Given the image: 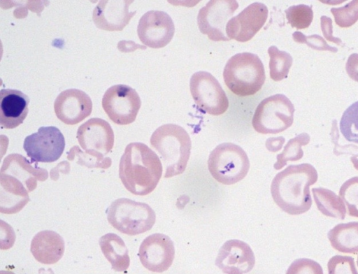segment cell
Listing matches in <instances>:
<instances>
[{
    "label": "cell",
    "instance_id": "cell-24",
    "mask_svg": "<svg viewBox=\"0 0 358 274\" xmlns=\"http://www.w3.org/2000/svg\"><path fill=\"white\" fill-rule=\"evenodd\" d=\"M317 209L325 216L343 219L346 215L345 204L334 192L323 187L312 189Z\"/></svg>",
    "mask_w": 358,
    "mask_h": 274
},
{
    "label": "cell",
    "instance_id": "cell-4",
    "mask_svg": "<svg viewBox=\"0 0 358 274\" xmlns=\"http://www.w3.org/2000/svg\"><path fill=\"white\" fill-rule=\"evenodd\" d=\"M150 144L160 154L165 167L164 178L185 171L192 143L188 133L182 127L175 124L160 126L152 134Z\"/></svg>",
    "mask_w": 358,
    "mask_h": 274
},
{
    "label": "cell",
    "instance_id": "cell-29",
    "mask_svg": "<svg viewBox=\"0 0 358 274\" xmlns=\"http://www.w3.org/2000/svg\"><path fill=\"white\" fill-rule=\"evenodd\" d=\"M286 17L292 27L308 28L313 18L312 6L305 4L292 6L285 10Z\"/></svg>",
    "mask_w": 358,
    "mask_h": 274
},
{
    "label": "cell",
    "instance_id": "cell-15",
    "mask_svg": "<svg viewBox=\"0 0 358 274\" xmlns=\"http://www.w3.org/2000/svg\"><path fill=\"white\" fill-rule=\"evenodd\" d=\"M138 257L142 265L152 272L162 273L173 264L175 247L166 235L157 233L146 237L141 243Z\"/></svg>",
    "mask_w": 358,
    "mask_h": 274
},
{
    "label": "cell",
    "instance_id": "cell-26",
    "mask_svg": "<svg viewBox=\"0 0 358 274\" xmlns=\"http://www.w3.org/2000/svg\"><path fill=\"white\" fill-rule=\"evenodd\" d=\"M310 136L302 133L290 139L285 145L282 152L276 157L277 161L274 164V168L280 170L284 167L288 161H295L301 159L303 156L301 147L310 142Z\"/></svg>",
    "mask_w": 358,
    "mask_h": 274
},
{
    "label": "cell",
    "instance_id": "cell-38",
    "mask_svg": "<svg viewBox=\"0 0 358 274\" xmlns=\"http://www.w3.org/2000/svg\"><path fill=\"white\" fill-rule=\"evenodd\" d=\"M0 274H15L12 271H1L0 272Z\"/></svg>",
    "mask_w": 358,
    "mask_h": 274
},
{
    "label": "cell",
    "instance_id": "cell-25",
    "mask_svg": "<svg viewBox=\"0 0 358 274\" xmlns=\"http://www.w3.org/2000/svg\"><path fill=\"white\" fill-rule=\"evenodd\" d=\"M270 77L274 81H280L287 77L292 65V57L285 51L273 45L268 48Z\"/></svg>",
    "mask_w": 358,
    "mask_h": 274
},
{
    "label": "cell",
    "instance_id": "cell-23",
    "mask_svg": "<svg viewBox=\"0 0 358 274\" xmlns=\"http://www.w3.org/2000/svg\"><path fill=\"white\" fill-rule=\"evenodd\" d=\"M327 237L336 250L350 254L358 252V222L338 224L329 231Z\"/></svg>",
    "mask_w": 358,
    "mask_h": 274
},
{
    "label": "cell",
    "instance_id": "cell-21",
    "mask_svg": "<svg viewBox=\"0 0 358 274\" xmlns=\"http://www.w3.org/2000/svg\"><path fill=\"white\" fill-rule=\"evenodd\" d=\"M64 241L55 231L44 230L37 233L31 243V252L38 262L54 264L62 257Z\"/></svg>",
    "mask_w": 358,
    "mask_h": 274
},
{
    "label": "cell",
    "instance_id": "cell-3",
    "mask_svg": "<svg viewBox=\"0 0 358 274\" xmlns=\"http://www.w3.org/2000/svg\"><path fill=\"white\" fill-rule=\"evenodd\" d=\"M157 154L144 143L127 145L119 165V176L124 187L133 194L145 196L157 187L162 175Z\"/></svg>",
    "mask_w": 358,
    "mask_h": 274
},
{
    "label": "cell",
    "instance_id": "cell-17",
    "mask_svg": "<svg viewBox=\"0 0 358 274\" xmlns=\"http://www.w3.org/2000/svg\"><path fill=\"white\" fill-rule=\"evenodd\" d=\"M226 274H244L250 272L255 264L251 247L236 239L225 242L220 249L215 262Z\"/></svg>",
    "mask_w": 358,
    "mask_h": 274
},
{
    "label": "cell",
    "instance_id": "cell-18",
    "mask_svg": "<svg viewBox=\"0 0 358 274\" xmlns=\"http://www.w3.org/2000/svg\"><path fill=\"white\" fill-rule=\"evenodd\" d=\"M54 110L57 118L66 124H76L92 110L90 97L83 91L69 89L62 92L54 103Z\"/></svg>",
    "mask_w": 358,
    "mask_h": 274
},
{
    "label": "cell",
    "instance_id": "cell-33",
    "mask_svg": "<svg viewBox=\"0 0 358 274\" xmlns=\"http://www.w3.org/2000/svg\"><path fill=\"white\" fill-rule=\"evenodd\" d=\"M293 38L296 42L305 43L312 48L317 50L337 52V48L329 46L323 38L316 34L306 36L299 31H295L293 34Z\"/></svg>",
    "mask_w": 358,
    "mask_h": 274
},
{
    "label": "cell",
    "instance_id": "cell-2",
    "mask_svg": "<svg viewBox=\"0 0 358 274\" xmlns=\"http://www.w3.org/2000/svg\"><path fill=\"white\" fill-rule=\"evenodd\" d=\"M318 174L308 163L289 165L275 175L271 185L273 201L284 212L296 215L310 208L312 198L310 186L314 185Z\"/></svg>",
    "mask_w": 358,
    "mask_h": 274
},
{
    "label": "cell",
    "instance_id": "cell-34",
    "mask_svg": "<svg viewBox=\"0 0 358 274\" xmlns=\"http://www.w3.org/2000/svg\"><path fill=\"white\" fill-rule=\"evenodd\" d=\"M345 70L349 77L358 82V54H351L345 64Z\"/></svg>",
    "mask_w": 358,
    "mask_h": 274
},
{
    "label": "cell",
    "instance_id": "cell-1",
    "mask_svg": "<svg viewBox=\"0 0 358 274\" xmlns=\"http://www.w3.org/2000/svg\"><path fill=\"white\" fill-rule=\"evenodd\" d=\"M20 154H10L3 159L0 171V211L19 212L29 201V192L36 189L37 180L48 177L46 169L32 166Z\"/></svg>",
    "mask_w": 358,
    "mask_h": 274
},
{
    "label": "cell",
    "instance_id": "cell-19",
    "mask_svg": "<svg viewBox=\"0 0 358 274\" xmlns=\"http://www.w3.org/2000/svg\"><path fill=\"white\" fill-rule=\"evenodd\" d=\"M133 1H100L93 10L92 20L100 29L121 31L127 25L136 11H129Z\"/></svg>",
    "mask_w": 358,
    "mask_h": 274
},
{
    "label": "cell",
    "instance_id": "cell-10",
    "mask_svg": "<svg viewBox=\"0 0 358 274\" xmlns=\"http://www.w3.org/2000/svg\"><path fill=\"white\" fill-rule=\"evenodd\" d=\"M141 101L136 91L126 85L109 87L102 99V106L114 123L126 125L132 123L141 108Z\"/></svg>",
    "mask_w": 358,
    "mask_h": 274
},
{
    "label": "cell",
    "instance_id": "cell-8",
    "mask_svg": "<svg viewBox=\"0 0 358 274\" xmlns=\"http://www.w3.org/2000/svg\"><path fill=\"white\" fill-rule=\"evenodd\" d=\"M294 110V105L286 96L272 95L257 106L252 120V127L263 134L282 132L292 126Z\"/></svg>",
    "mask_w": 358,
    "mask_h": 274
},
{
    "label": "cell",
    "instance_id": "cell-6",
    "mask_svg": "<svg viewBox=\"0 0 358 274\" xmlns=\"http://www.w3.org/2000/svg\"><path fill=\"white\" fill-rule=\"evenodd\" d=\"M110 224L120 232L135 236L152 229L156 215L145 203L120 198L111 203L106 210Z\"/></svg>",
    "mask_w": 358,
    "mask_h": 274
},
{
    "label": "cell",
    "instance_id": "cell-35",
    "mask_svg": "<svg viewBox=\"0 0 358 274\" xmlns=\"http://www.w3.org/2000/svg\"><path fill=\"white\" fill-rule=\"evenodd\" d=\"M321 27L324 36L327 40L340 44L341 43L338 38H335L332 35V21L327 16H322Z\"/></svg>",
    "mask_w": 358,
    "mask_h": 274
},
{
    "label": "cell",
    "instance_id": "cell-16",
    "mask_svg": "<svg viewBox=\"0 0 358 274\" xmlns=\"http://www.w3.org/2000/svg\"><path fill=\"white\" fill-rule=\"evenodd\" d=\"M268 14L265 4L260 2L250 4L228 21L226 26L227 37L239 42L250 40L264 26Z\"/></svg>",
    "mask_w": 358,
    "mask_h": 274
},
{
    "label": "cell",
    "instance_id": "cell-20",
    "mask_svg": "<svg viewBox=\"0 0 358 274\" xmlns=\"http://www.w3.org/2000/svg\"><path fill=\"white\" fill-rule=\"evenodd\" d=\"M29 98L23 92L12 89L0 92V124L5 129L18 127L26 118Z\"/></svg>",
    "mask_w": 358,
    "mask_h": 274
},
{
    "label": "cell",
    "instance_id": "cell-12",
    "mask_svg": "<svg viewBox=\"0 0 358 274\" xmlns=\"http://www.w3.org/2000/svg\"><path fill=\"white\" fill-rule=\"evenodd\" d=\"M234 0H211L202 7L197 15L200 31L214 41H227L226 24L238 8Z\"/></svg>",
    "mask_w": 358,
    "mask_h": 274
},
{
    "label": "cell",
    "instance_id": "cell-22",
    "mask_svg": "<svg viewBox=\"0 0 358 274\" xmlns=\"http://www.w3.org/2000/svg\"><path fill=\"white\" fill-rule=\"evenodd\" d=\"M99 244L114 271L122 272L129 268L130 258L128 249L121 237L115 233H108L99 238Z\"/></svg>",
    "mask_w": 358,
    "mask_h": 274
},
{
    "label": "cell",
    "instance_id": "cell-9",
    "mask_svg": "<svg viewBox=\"0 0 358 274\" xmlns=\"http://www.w3.org/2000/svg\"><path fill=\"white\" fill-rule=\"evenodd\" d=\"M192 98L203 111L220 115L227 111L229 101L217 80L210 73L200 71L194 73L189 81Z\"/></svg>",
    "mask_w": 358,
    "mask_h": 274
},
{
    "label": "cell",
    "instance_id": "cell-37",
    "mask_svg": "<svg viewBox=\"0 0 358 274\" xmlns=\"http://www.w3.org/2000/svg\"><path fill=\"white\" fill-rule=\"evenodd\" d=\"M350 161L353 164L355 169L358 170V155H353L350 157Z\"/></svg>",
    "mask_w": 358,
    "mask_h": 274
},
{
    "label": "cell",
    "instance_id": "cell-31",
    "mask_svg": "<svg viewBox=\"0 0 358 274\" xmlns=\"http://www.w3.org/2000/svg\"><path fill=\"white\" fill-rule=\"evenodd\" d=\"M328 274H358L355 260L349 256L335 255L327 264Z\"/></svg>",
    "mask_w": 358,
    "mask_h": 274
},
{
    "label": "cell",
    "instance_id": "cell-36",
    "mask_svg": "<svg viewBox=\"0 0 358 274\" xmlns=\"http://www.w3.org/2000/svg\"><path fill=\"white\" fill-rule=\"evenodd\" d=\"M285 143V138L282 136L272 137L266 141V147L271 152H277L280 150Z\"/></svg>",
    "mask_w": 358,
    "mask_h": 274
},
{
    "label": "cell",
    "instance_id": "cell-32",
    "mask_svg": "<svg viewBox=\"0 0 358 274\" xmlns=\"http://www.w3.org/2000/svg\"><path fill=\"white\" fill-rule=\"evenodd\" d=\"M286 274H323V270L315 261L301 258L290 264Z\"/></svg>",
    "mask_w": 358,
    "mask_h": 274
},
{
    "label": "cell",
    "instance_id": "cell-28",
    "mask_svg": "<svg viewBox=\"0 0 358 274\" xmlns=\"http://www.w3.org/2000/svg\"><path fill=\"white\" fill-rule=\"evenodd\" d=\"M339 196L347 206L350 216L358 217V177L346 180L341 187Z\"/></svg>",
    "mask_w": 358,
    "mask_h": 274
},
{
    "label": "cell",
    "instance_id": "cell-30",
    "mask_svg": "<svg viewBox=\"0 0 358 274\" xmlns=\"http://www.w3.org/2000/svg\"><path fill=\"white\" fill-rule=\"evenodd\" d=\"M335 22L341 27H349L358 20V0H353L345 6L339 8H332Z\"/></svg>",
    "mask_w": 358,
    "mask_h": 274
},
{
    "label": "cell",
    "instance_id": "cell-39",
    "mask_svg": "<svg viewBox=\"0 0 358 274\" xmlns=\"http://www.w3.org/2000/svg\"><path fill=\"white\" fill-rule=\"evenodd\" d=\"M357 265H358V256H357Z\"/></svg>",
    "mask_w": 358,
    "mask_h": 274
},
{
    "label": "cell",
    "instance_id": "cell-5",
    "mask_svg": "<svg viewBox=\"0 0 358 274\" xmlns=\"http://www.w3.org/2000/svg\"><path fill=\"white\" fill-rule=\"evenodd\" d=\"M223 78L226 85L240 96L253 95L264 83V67L259 57L251 52L232 56L225 64Z\"/></svg>",
    "mask_w": 358,
    "mask_h": 274
},
{
    "label": "cell",
    "instance_id": "cell-7",
    "mask_svg": "<svg viewBox=\"0 0 358 274\" xmlns=\"http://www.w3.org/2000/svg\"><path fill=\"white\" fill-rule=\"evenodd\" d=\"M208 170L218 182L229 185L243 180L247 175L250 161L245 152L232 143L218 145L208 159Z\"/></svg>",
    "mask_w": 358,
    "mask_h": 274
},
{
    "label": "cell",
    "instance_id": "cell-13",
    "mask_svg": "<svg viewBox=\"0 0 358 274\" xmlns=\"http://www.w3.org/2000/svg\"><path fill=\"white\" fill-rule=\"evenodd\" d=\"M76 137L80 147L85 153L100 161L113 147L114 133L110 124L101 118H92L81 124L77 131Z\"/></svg>",
    "mask_w": 358,
    "mask_h": 274
},
{
    "label": "cell",
    "instance_id": "cell-27",
    "mask_svg": "<svg viewBox=\"0 0 358 274\" xmlns=\"http://www.w3.org/2000/svg\"><path fill=\"white\" fill-rule=\"evenodd\" d=\"M340 131L345 140L358 143V101L344 111L340 121Z\"/></svg>",
    "mask_w": 358,
    "mask_h": 274
},
{
    "label": "cell",
    "instance_id": "cell-11",
    "mask_svg": "<svg viewBox=\"0 0 358 274\" xmlns=\"http://www.w3.org/2000/svg\"><path fill=\"white\" fill-rule=\"evenodd\" d=\"M65 147V139L60 130L53 126L41 127L27 136L23 148L31 163L54 162L59 159Z\"/></svg>",
    "mask_w": 358,
    "mask_h": 274
},
{
    "label": "cell",
    "instance_id": "cell-14",
    "mask_svg": "<svg viewBox=\"0 0 358 274\" xmlns=\"http://www.w3.org/2000/svg\"><path fill=\"white\" fill-rule=\"evenodd\" d=\"M175 32L174 23L166 13L162 10H149L139 20L137 34L141 41L152 48L166 46Z\"/></svg>",
    "mask_w": 358,
    "mask_h": 274
}]
</instances>
